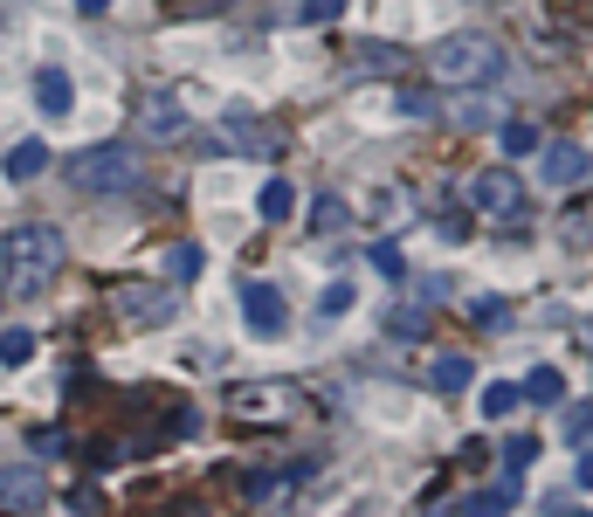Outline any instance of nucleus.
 <instances>
[{
  "mask_svg": "<svg viewBox=\"0 0 593 517\" xmlns=\"http://www.w3.org/2000/svg\"><path fill=\"white\" fill-rule=\"evenodd\" d=\"M345 221H352V207H345L339 194H318V200H311V235H339Z\"/></svg>",
  "mask_w": 593,
  "mask_h": 517,
  "instance_id": "15",
  "label": "nucleus"
},
{
  "mask_svg": "<svg viewBox=\"0 0 593 517\" xmlns=\"http://www.w3.org/2000/svg\"><path fill=\"white\" fill-rule=\"evenodd\" d=\"M476 407H483V421H504V414L518 407V386H510V380H497V386H483V400H476Z\"/></svg>",
  "mask_w": 593,
  "mask_h": 517,
  "instance_id": "18",
  "label": "nucleus"
},
{
  "mask_svg": "<svg viewBox=\"0 0 593 517\" xmlns=\"http://www.w3.org/2000/svg\"><path fill=\"white\" fill-rule=\"evenodd\" d=\"M111 8V0H76V14H105Z\"/></svg>",
  "mask_w": 593,
  "mask_h": 517,
  "instance_id": "28",
  "label": "nucleus"
},
{
  "mask_svg": "<svg viewBox=\"0 0 593 517\" xmlns=\"http://www.w3.org/2000/svg\"><path fill=\"white\" fill-rule=\"evenodd\" d=\"M586 435H593V407H586V400H573V414H565V449L586 455Z\"/></svg>",
  "mask_w": 593,
  "mask_h": 517,
  "instance_id": "20",
  "label": "nucleus"
},
{
  "mask_svg": "<svg viewBox=\"0 0 593 517\" xmlns=\"http://www.w3.org/2000/svg\"><path fill=\"white\" fill-rule=\"evenodd\" d=\"M242 318H249V331H263V339H276L283 331V318H290V304H283V290L276 283H242Z\"/></svg>",
  "mask_w": 593,
  "mask_h": 517,
  "instance_id": "4",
  "label": "nucleus"
},
{
  "mask_svg": "<svg viewBox=\"0 0 593 517\" xmlns=\"http://www.w3.org/2000/svg\"><path fill=\"white\" fill-rule=\"evenodd\" d=\"M470 318H476V324H504V318H510V304H504V297H476V304H470Z\"/></svg>",
  "mask_w": 593,
  "mask_h": 517,
  "instance_id": "25",
  "label": "nucleus"
},
{
  "mask_svg": "<svg viewBox=\"0 0 593 517\" xmlns=\"http://www.w3.org/2000/svg\"><path fill=\"white\" fill-rule=\"evenodd\" d=\"M166 276H173V283H194V276H200V249H194V242L166 249Z\"/></svg>",
  "mask_w": 593,
  "mask_h": 517,
  "instance_id": "21",
  "label": "nucleus"
},
{
  "mask_svg": "<svg viewBox=\"0 0 593 517\" xmlns=\"http://www.w3.org/2000/svg\"><path fill=\"white\" fill-rule=\"evenodd\" d=\"M394 111L400 118H435V90H394Z\"/></svg>",
  "mask_w": 593,
  "mask_h": 517,
  "instance_id": "23",
  "label": "nucleus"
},
{
  "mask_svg": "<svg viewBox=\"0 0 593 517\" xmlns=\"http://www.w3.org/2000/svg\"><path fill=\"white\" fill-rule=\"evenodd\" d=\"M63 255H69L63 228L21 221L14 235H0V283H8V290H42V283L63 270Z\"/></svg>",
  "mask_w": 593,
  "mask_h": 517,
  "instance_id": "1",
  "label": "nucleus"
},
{
  "mask_svg": "<svg viewBox=\"0 0 593 517\" xmlns=\"http://www.w3.org/2000/svg\"><path fill=\"white\" fill-rule=\"evenodd\" d=\"M470 380H476V366H470L462 352H435V359H428V386H435V394H462Z\"/></svg>",
  "mask_w": 593,
  "mask_h": 517,
  "instance_id": "11",
  "label": "nucleus"
},
{
  "mask_svg": "<svg viewBox=\"0 0 593 517\" xmlns=\"http://www.w3.org/2000/svg\"><path fill=\"white\" fill-rule=\"evenodd\" d=\"M518 400H546V407H559V400H565V373H559V366H531V373L518 380Z\"/></svg>",
  "mask_w": 593,
  "mask_h": 517,
  "instance_id": "12",
  "label": "nucleus"
},
{
  "mask_svg": "<svg viewBox=\"0 0 593 517\" xmlns=\"http://www.w3.org/2000/svg\"><path fill=\"white\" fill-rule=\"evenodd\" d=\"M373 270L400 283V276H407V255H400V242H373Z\"/></svg>",
  "mask_w": 593,
  "mask_h": 517,
  "instance_id": "24",
  "label": "nucleus"
},
{
  "mask_svg": "<svg viewBox=\"0 0 593 517\" xmlns=\"http://www.w3.org/2000/svg\"><path fill=\"white\" fill-rule=\"evenodd\" d=\"M546 179H552V187H580V179H586V145H573V139L546 145Z\"/></svg>",
  "mask_w": 593,
  "mask_h": 517,
  "instance_id": "10",
  "label": "nucleus"
},
{
  "mask_svg": "<svg viewBox=\"0 0 593 517\" xmlns=\"http://www.w3.org/2000/svg\"><path fill=\"white\" fill-rule=\"evenodd\" d=\"M428 69H435V84H449V90H483V84L504 76V48L490 35H449L428 56Z\"/></svg>",
  "mask_w": 593,
  "mask_h": 517,
  "instance_id": "2",
  "label": "nucleus"
},
{
  "mask_svg": "<svg viewBox=\"0 0 593 517\" xmlns=\"http://www.w3.org/2000/svg\"><path fill=\"white\" fill-rule=\"evenodd\" d=\"M470 228H476V221L462 215V207H449V215H442V235H449V242H470Z\"/></svg>",
  "mask_w": 593,
  "mask_h": 517,
  "instance_id": "27",
  "label": "nucleus"
},
{
  "mask_svg": "<svg viewBox=\"0 0 593 517\" xmlns=\"http://www.w3.org/2000/svg\"><path fill=\"white\" fill-rule=\"evenodd\" d=\"M339 14H345V0H304V8H297L304 29H325V21H339Z\"/></svg>",
  "mask_w": 593,
  "mask_h": 517,
  "instance_id": "22",
  "label": "nucleus"
},
{
  "mask_svg": "<svg viewBox=\"0 0 593 517\" xmlns=\"http://www.w3.org/2000/svg\"><path fill=\"white\" fill-rule=\"evenodd\" d=\"M476 207H490V215H518V207H525V179L510 166L476 173Z\"/></svg>",
  "mask_w": 593,
  "mask_h": 517,
  "instance_id": "7",
  "label": "nucleus"
},
{
  "mask_svg": "<svg viewBox=\"0 0 593 517\" xmlns=\"http://www.w3.org/2000/svg\"><path fill=\"white\" fill-rule=\"evenodd\" d=\"M318 310H325V318H339V310H352V283H331V290L318 297Z\"/></svg>",
  "mask_w": 593,
  "mask_h": 517,
  "instance_id": "26",
  "label": "nucleus"
},
{
  "mask_svg": "<svg viewBox=\"0 0 593 517\" xmlns=\"http://www.w3.org/2000/svg\"><path fill=\"white\" fill-rule=\"evenodd\" d=\"M42 352V339H35V331H0V366H29V359Z\"/></svg>",
  "mask_w": 593,
  "mask_h": 517,
  "instance_id": "17",
  "label": "nucleus"
},
{
  "mask_svg": "<svg viewBox=\"0 0 593 517\" xmlns=\"http://www.w3.org/2000/svg\"><path fill=\"white\" fill-rule=\"evenodd\" d=\"M35 103H42V118H69V111H76L69 69H42V76H35Z\"/></svg>",
  "mask_w": 593,
  "mask_h": 517,
  "instance_id": "9",
  "label": "nucleus"
},
{
  "mask_svg": "<svg viewBox=\"0 0 593 517\" xmlns=\"http://www.w3.org/2000/svg\"><path fill=\"white\" fill-rule=\"evenodd\" d=\"M42 497H48L42 462H8V470H0V504H8V510H35Z\"/></svg>",
  "mask_w": 593,
  "mask_h": 517,
  "instance_id": "6",
  "label": "nucleus"
},
{
  "mask_svg": "<svg viewBox=\"0 0 593 517\" xmlns=\"http://www.w3.org/2000/svg\"><path fill=\"white\" fill-rule=\"evenodd\" d=\"M255 215H263V221H290L297 215V187H290V179H270V187L255 194Z\"/></svg>",
  "mask_w": 593,
  "mask_h": 517,
  "instance_id": "14",
  "label": "nucleus"
},
{
  "mask_svg": "<svg viewBox=\"0 0 593 517\" xmlns=\"http://www.w3.org/2000/svg\"><path fill=\"white\" fill-rule=\"evenodd\" d=\"M538 449H546L538 435H510V442H504V470H510V476H518V470H531V462H538Z\"/></svg>",
  "mask_w": 593,
  "mask_h": 517,
  "instance_id": "19",
  "label": "nucleus"
},
{
  "mask_svg": "<svg viewBox=\"0 0 593 517\" xmlns=\"http://www.w3.org/2000/svg\"><path fill=\"white\" fill-rule=\"evenodd\" d=\"M63 173H69L76 194H132L139 187V160L124 145H90V152H76Z\"/></svg>",
  "mask_w": 593,
  "mask_h": 517,
  "instance_id": "3",
  "label": "nucleus"
},
{
  "mask_svg": "<svg viewBox=\"0 0 593 517\" xmlns=\"http://www.w3.org/2000/svg\"><path fill=\"white\" fill-rule=\"evenodd\" d=\"M497 139H504V152H510V160H525V152H538V145H546V139H538V124H525V118H504V124H497Z\"/></svg>",
  "mask_w": 593,
  "mask_h": 517,
  "instance_id": "16",
  "label": "nucleus"
},
{
  "mask_svg": "<svg viewBox=\"0 0 593 517\" xmlns=\"http://www.w3.org/2000/svg\"><path fill=\"white\" fill-rule=\"evenodd\" d=\"M139 139H152V145H173V139H187V111H179V103L173 97H160V90H152L145 103H139Z\"/></svg>",
  "mask_w": 593,
  "mask_h": 517,
  "instance_id": "5",
  "label": "nucleus"
},
{
  "mask_svg": "<svg viewBox=\"0 0 593 517\" xmlns=\"http://www.w3.org/2000/svg\"><path fill=\"white\" fill-rule=\"evenodd\" d=\"M8 179H35V173H48V145L42 139H21V145H8V166H0Z\"/></svg>",
  "mask_w": 593,
  "mask_h": 517,
  "instance_id": "13",
  "label": "nucleus"
},
{
  "mask_svg": "<svg viewBox=\"0 0 593 517\" xmlns=\"http://www.w3.org/2000/svg\"><path fill=\"white\" fill-rule=\"evenodd\" d=\"M221 139L235 145V152H255V160H270V152L283 145V139L270 132V124H255L249 111H228V118H221Z\"/></svg>",
  "mask_w": 593,
  "mask_h": 517,
  "instance_id": "8",
  "label": "nucleus"
}]
</instances>
